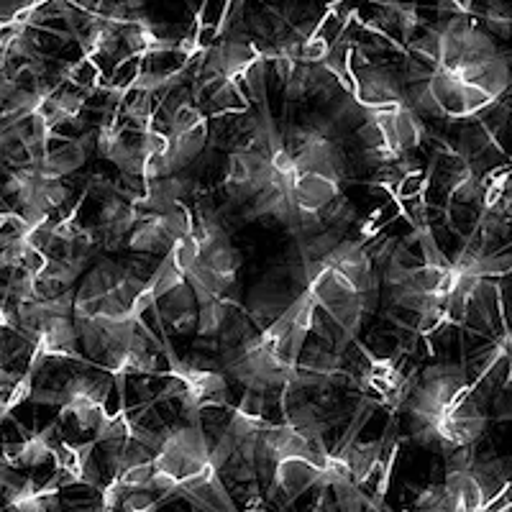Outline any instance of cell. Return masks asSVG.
Here are the masks:
<instances>
[{
  "instance_id": "1",
  "label": "cell",
  "mask_w": 512,
  "mask_h": 512,
  "mask_svg": "<svg viewBox=\"0 0 512 512\" xmlns=\"http://www.w3.org/2000/svg\"><path fill=\"white\" fill-rule=\"evenodd\" d=\"M402 57V93L418 116L484 121L510 98V57L474 18L441 16L410 41Z\"/></svg>"
},
{
  "instance_id": "2",
  "label": "cell",
  "mask_w": 512,
  "mask_h": 512,
  "mask_svg": "<svg viewBox=\"0 0 512 512\" xmlns=\"http://www.w3.org/2000/svg\"><path fill=\"white\" fill-rule=\"evenodd\" d=\"M280 131L292 157L290 172L259 192L244 208V216L246 221L272 218L292 236H310L336 223L346 205V152L326 123H290Z\"/></svg>"
},
{
  "instance_id": "3",
  "label": "cell",
  "mask_w": 512,
  "mask_h": 512,
  "mask_svg": "<svg viewBox=\"0 0 512 512\" xmlns=\"http://www.w3.org/2000/svg\"><path fill=\"white\" fill-rule=\"evenodd\" d=\"M305 287L315 308L313 333L338 349L356 344L367 313L374 310L379 277L369 241H341L305 264Z\"/></svg>"
},
{
  "instance_id": "4",
  "label": "cell",
  "mask_w": 512,
  "mask_h": 512,
  "mask_svg": "<svg viewBox=\"0 0 512 512\" xmlns=\"http://www.w3.org/2000/svg\"><path fill=\"white\" fill-rule=\"evenodd\" d=\"M402 410L410 418L413 441L433 448L446 459L477 446L489 423L464 361H441L425 367L408 400L402 402Z\"/></svg>"
},
{
  "instance_id": "5",
  "label": "cell",
  "mask_w": 512,
  "mask_h": 512,
  "mask_svg": "<svg viewBox=\"0 0 512 512\" xmlns=\"http://www.w3.org/2000/svg\"><path fill=\"white\" fill-rule=\"evenodd\" d=\"M144 282L146 277L134 267L111 259H103L85 274L72 295V323L85 361H100L108 351L131 344L139 336L157 344L154 333L134 320L136 295Z\"/></svg>"
},
{
  "instance_id": "6",
  "label": "cell",
  "mask_w": 512,
  "mask_h": 512,
  "mask_svg": "<svg viewBox=\"0 0 512 512\" xmlns=\"http://www.w3.org/2000/svg\"><path fill=\"white\" fill-rule=\"evenodd\" d=\"M152 492L164 502L180 497L200 512L241 510L213 464L200 415L162 431V443L152 456Z\"/></svg>"
},
{
  "instance_id": "7",
  "label": "cell",
  "mask_w": 512,
  "mask_h": 512,
  "mask_svg": "<svg viewBox=\"0 0 512 512\" xmlns=\"http://www.w3.org/2000/svg\"><path fill=\"white\" fill-rule=\"evenodd\" d=\"M315 308L308 292H300L277 318L256 336L246 338L226 364V372L254 395L295 390L297 367L303 359L308 336L313 333Z\"/></svg>"
},
{
  "instance_id": "8",
  "label": "cell",
  "mask_w": 512,
  "mask_h": 512,
  "mask_svg": "<svg viewBox=\"0 0 512 512\" xmlns=\"http://www.w3.org/2000/svg\"><path fill=\"white\" fill-rule=\"evenodd\" d=\"M192 233L198 251L185 274L195 305H198V336H218L231 323V313L239 308L233 297L241 272V251L233 246L216 210L198 205L192 210Z\"/></svg>"
},
{
  "instance_id": "9",
  "label": "cell",
  "mask_w": 512,
  "mask_h": 512,
  "mask_svg": "<svg viewBox=\"0 0 512 512\" xmlns=\"http://www.w3.org/2000/svg\"><path fill=\"white\" fill-rule=\"evenodd\" d=\"M113 390V379L108 374H93L88 369H77L67 377L59 390H34L31 400L39 405H57V423L72 420L80 433H95L111 410L108 397Z\"/></svg>"
},
{
  "instance_id": "10",
  "label": "cell",
  "mask_w": 512,
  "mask_h": 512,
  "mask_svg": "<svg viewBox=\"0 0 512 512\" xmlns=\"http://www.w3.org/2000/svg\"><path fill=\"white\" fill-rule=\"evenodd\" d=\"M164 351H167L169 369L159 372V377L169 379V390L164 395H175L182 402L187 418H198L203 410L210 408H228L231 392H228L226 374L213 372V369L192 367L187 361L177 359L164 341Z\"/></svg>"
},
{
  "instance_id": "11",
  "label": "cell",
  "mask_w": 512,
  "mask_h": 512,
  "mask_svg": "<svg viewBox=\"0 0 512 512\" xmlns=\"http://www.w3.org/2000/svg\"><path fill=\"white\" fill-rule=\"evenodd\" d=\"M192 231V210L185 203L175 205L172 210L146 216L128 233L123 246L136 254H167L182 236Z\"/></svg>"
},
{
  "instance_id": "12",
  "label": "cell",
  "mask_w": 512,
  "mask_h": 512,
  "mask_svg": "<svg viewBox=\"0 0 512 512\" xmlns=\"http://www.w3.org/2000/svg\"><path fill=\"white\" fill-rule=\"evenodd\" d=\"M95 149V134H80V136H62V139L52 141L47 154L41 157L36 167L29 172L36 180L44 182H62L67 175H75L82 164L88 162V157Z\"/></svg>"
},
{
  "instance_id": "13",
  "label": "cell",
  "mask_w": 512,
  "mask_h": 512,
  "mask_svg": "<svg viewBox=\"0 0 512 512\" xmlns=\"http://www.w3.org/2000/svg\"><path fill=\"white\" fill-rule=\"evenodd\" d=\"M16 428L21 433V441L0 443V464L18 474L21 469H36V466L52 461L59 431L57 420H52L47 428L34 433L26 431L21 423H16Z\"/></svg>"
},
{
  "instance_id": "14",
  "label": "cell",
  "mask_w": 512,
  "mask_h": 512,
  "mask_svg": "<svg viewBox=\"0 0 512 512\" xmlns=\"http://www.w3.org/2000/svg\"><path fill=\"white\" fill-rule=\"evenodd\" d=\"M62 482L54 474L47 479L24 477V482L3 497L6 512H59L62 510Z\"/></svg>"
},
{
  "instance_id": "15",
  "label": "cell",
  "mask_w": 512,
  "mask_h": 512,
  "mask_svg": "<svg viewBox=\"0 0 512 512\" xmlns=\"http://www.w3.org/2000/svg\"><path fill=\"white\" fill-rule=\"evenodd\" d=\"M374 8H377V18H372L374 24L390 36L392 31H397L400 34L397 41H400L402 47H408L410 41L418 36V31L425 26L418 6H413V3H392V0H384V3H374Z\"/></svg>"
}]
</instances>
